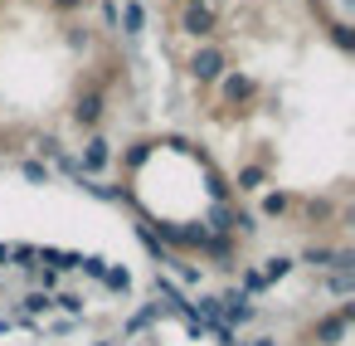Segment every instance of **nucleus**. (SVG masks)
Segmentation results:
<instances>
[{
  "instance_id": "f257e3e1",
  "label": "nucleus",
  "mask_w": 355,
  "mask_h": 346,
  "mask_svg": "<svg viewBox=\"0 0 355 346\" xmlns=\"http://www.w3.org/2000/svg\"><path fill=\"white\" fill-rule=\"evenodd\" d=\"M224 69H229V64H224V49H219V44H200V49L190 54V79H195V83H219Z\"/></svg>"
},
{
  "instance_id": "f03ea898",
  "label": "nucleus",
  "mask_w": 355,
  "mask_h": 346,
  "mask_svg": "<svg viewBox=\"0 0 355 346\" xmlns=\"http://www.w3.org/2000/svg\"><path fill=\"white\" fill-rule=\"evenodd\" d=\"M302 263H311V268H336V273H345V268H355V254H350V249H326V244H311V249L302 254Z\"/></svg>"
},
{
  "instance_id": "7ed1b4c3",
  "label": "nucleus",
  "mask_w": 355,
  "mask_h": 346,
  "mask_svg": "<svg viewBox=\"0 0 355 346\" xmlns=\"http://www.w3.org/2000/svg\"><path fill=\"white\" fill-rule=\"evenodd\" d=\"M107 161H112V147H107L103 137H88V147H83V161H78V171H83V176L93 181V176H98V171H103Z\"/></svg>"
},
{
  "instance_id": "20e7f679",
  "label": "nucleus",
  "mask_w": 355,
  "mask_h": 346,
  "mask_svg": "<svg viewBox=\"0 0 355 346\" xmlns=\"http://www.w3.org/2000/svg\"><path fill=\"white\" fill-rule=\"evenodd\" d=\"M180 30H185V35H195V40H205V35L214 30V15H209V10L200 6V0H195V6L185 10V20H180Z\"/></svg>"
},
{
  "instance_id": "39448f33",
  "label": "nucleus",
  "mask_w": 355,
  "mask_h": 346,
  "mask_svg": "<svg viewBox=\"0 0 355 346\" xmlns=\"http://www.w3.org/2000/svg\"><path fill=\"white\" fill-rule=\"evenodd\" d=\"M73 122L78 127H98L103 122V93H83L78 108H73Z\"/></svg>"
},
{
  "instance_id": "423d86ee",
  "label": "nucleus",
  "mask_w": 355,
  "mask_h": 346,
  "mask_svg": "<svg viewBox=\"0 0 355 346\" xmlns=\"http://www.w3.org/2000/svg\"><path fill=\"white\" fill-rule=\"evenodd\" d=\"M156 297H166V307H175V312L190 322V297H185V293H180V288H175L166 273H156Z\"/></svg>"
},
{
  "instance_id": "0eeeda50",
  "label": "nucleus",
  "mask_w": 355,
  "mask_h": 346,
  "mask_svg": "<svg viewBox=\"0 0 355 346\" xmlns=\"http://www.w3.org/2000/svg\"><path fill=\"white\" fill-rule=\"evenodd\" d=\"M316 341H321V346H340V341H345V322H340L336 312L321 317V322H316Z\"/></svg>"
},
{
  "instance_id": "6e6552de",
  "label": "nucleus",
  "mask_w": 355,
  "mask_h": 346,
  "mask_svg": "<svg viewBox=\"0 0 355 346\" xmlns=\"http://www.w3.org/2000/svg\"><path fill=\"white\" fill-rule=\"evenodd\" d=\"M117 20H122V30H127V35H141V30H146V10H141V0H127V6L117 10Z\"/></svg>"
},
{
  "instance_id": "1a4fd4ad",
  "label": "nucleus",
  "mask_w": 355,
  "mask_h": 346,
  "mask_svg": "<svg viewBox=\"0 0 355 346\" xmlns=\"http://www.w3.org/2000/svg\"><path fill=\"white\" fill-rule=\"evenodd\" d=\"M224 98H229V103L253 98V79H248V74H229V79H224Z\"/></svg>"
},
{
  "instance_id": "9d476101",
  "label": "nucleus",
  "mask_w": 355,
  "mask_h": 346,
  "mask_svg": "<svg viewBox=\"0 0 355 346\" xmlns=\"http://www.w3.org/2000/svg\"><path fill=\"white\" fill-rule=\"evenodd\" d=\"M205 229H214V234H234V210H229V205H214Z\"/></svg>"
},
{
  "instance_id": "9b49d317",
  "label": "nucleus",
  "mask_w": 355,
  "mask_h": 346,
  "mask_svg": "<svg viewBox=\"0 0 355 346\" xmlns=\"http://www.w3.org/2000/svg\"><path fill=\"white\" fill-rule=\"evenodd\" d=\"M20 176H25L30 186H49V181H54V171H49L44 161H25V166H20Z\"/></svg>"
},
{
  "instance_id": "f8f14e48",
  "label": "nucleus",
  "mask_w": 355,
  "mask_h": 346,
  "mask_svg": "<svg viewBox=\"0 0 355 346\" xmlns=\"http://www.w3.org/2000/svg\"><path fill=\"white\" fill-rule=\"evenodd\" d=\"M137 239H141V244H146V249H151V258H156V263H171V254H166V249H161V239H156V234H151V224H137Z\"/></svg>"
},
{
  "instance_id": "ddd939ff",
  "label": "nucleus",
  "mask_w": 355,
  "mask_h": 346,
  "mask_svg": "<svg viewBox=\"0 0 355 346\" xmlns=\"http://www.w3.org/2000/svg\"><path fill=\"white\" fill-rule=\"evenodd\" d=\"M287 273H292V258L272 254V258H268V268H263V283H277V278H287Z\"/></svg>"
},
{
  "instance_id": "4468645a",
  "label": "nucleus",
  "mask_w": 355,
  "mask_h": 346,
  "mask_svg": "<svg viewBox=\"0 0 355 346\" xmlns=\"http://www.w3.org/2000/svg\"><path fill=\"white\" fill-rule=\"evenodd\" d=\"M103 283H107L112 293H132V268H107Z\"/></svg>"
},
{
  "instance_id": "2eb2a0df",
  "label": "nucleus",
  "mask_w": 355,
  "mask_h": 346,
  "mask_svg": "<svg viewBox=\"0 0 355 346\" xmlns=\"http://www.w3.org/2000/svg\"><path fill=\"white\" fill-rule=\"evenodd\" d=\"M336 297H350L355 293V268H345V273H331V283H326Z\"/></svg>"
},
{
  "instance_id": "dca6fc26",
  "label": "nucleus",
  "mask_w": 355,
  "mask_h": 346,
  "mask_svg": "<svg viewBox=\"0 0 355 346\" xmlns=\"http://www.w3.org/2000/svg\"><path fill=\"white\" fill-rule=\"evenodd\" d=\"M287 205H292V195H287V190H272V195H263V215H287Z\"/></svg>"
},
{
  "instance_id": "f3484780",
  "label": "nucleus",
  "mask_w": 355,
  "mask_h": 346,
  "mask_svg": "<svg viewBox=\"0 0 355 346\" xmlns=\"http://www.w3.org/2000/svg\"><path fill=\"white\" fill-rule=\"evenodd\" d=\"M205 181H209V195H214V205H224V200H229V190H234V186H229V181H224V176H219V171H209V176H205Z\"/></svg>"
},
{
  "instance_id": "a211bd4d",
  "label": "nucleus",
  "mask_w": 355,
  "mask_h": 346,
  "mask_svg": "<svg viewBox=\"0 0 355 346\" xmlns=\"http://www.w3.org/2000/svg\"><path fill=\"white\" fill-rule=\"evenodd\" d=\"M54 307H64L69 317H83V293H59V297H54Z\"/></svg>"
},
{
  "instance_id": "6ab92c4d",
  "label": "nucleus",
  "mask_w": 355,
  "mask_h": 346,
  "mask_svg": "<svg viewBox=\"0 0 355 346\" xmlns=\"http://www.w3.org/2000/svg\"><path fill=\"white\" fill-rule=\"evenodd\" d=\"M263 186V166H243L239 171V190H258Z\"/></svg>"
},
{
  "instance_id": "aec40b11",
  "label": "nucleus",
  "mask_w": 355,
  "mask_h": 346,
  "mask_svg": "<svg viewBox=\"0 0 355 346\" xmlns=\"http://www.w3.org/2000/svg\"><path fill=\"white\" fill-rule=\"evenodd\" d=\"M78 268H83L88 278H103V273H107V258H98V254H83V263H78Z\"/></svg>"
},
{
  "instance_id": "412c9836",
  "label": "nucleus",
  "mask_w": 355,
  "mask_h": 346,
  "mask_svg": "<svg viewBox=\"0 0 355 346\" xmlns=\"http://www.w3.org/2000/svg\"><path fill=\"white\" fill-rule=\"evenodd\" d=\"M331 40H336V44L345 49V54L355 49V35H350V25H331Z\"/></svg>"
},
{
  "instance_id": "4be33fe9",
  "label": "nucleus",
  "mask_w": 355,
  "mask_h": 346,
  "mask_svg": "<svg viewBox=\"0 0 355 346\" xmlns=\"http://www.w3.org/2000/svg\"><path fill=\"white\" fill-rule=\"evenodd\" d=\"M49 307H54L49 293H30V297H25V312H49Z\"/></svg>"
},
{
  "instance_id": "5701e85b",
  "label": "nucleus",
  "mask_w": 355,
  "mask_h": 346,
  "mask_svg": "<svg viewBox=\"0 0 355 346\" xmlns=\"http://www.w3.org/2000/svg\"><path fill=\"white\" fill-rule=\"evenodd\" d=\"M10 258H15L20 268H35V249H30V244H20V249H10Z\"/></svg>"
},
{
  "instance_id": "b1692460",
  "label": "nucleus",
  "mask_w": 355,
  "mask_h": 346,
  "mask_svg": "<svg viewBox=\"0 0 355 346\" xmlns=\"http://www.w3.org/2000/svg\"><path fill=\"white\" fill-rule=\"evenodd\" d=\"M171 263H175V273H180V278H185V283H190V288H195V283H200V268H195V263H180V258H171Z\"/></svg>"
},
{
  "instance_id": "393cba45",
  "label": "nucleus",
  "mask_w": 355,
  "mask_h": 346,
  "mask_svg": "<svg viewBox=\"0 0 355 346\" xmlns=\"http://www.w3.org/2000/svg\"><path fill=\"white\" fill-rule=\"evenodd\" d=\"M243 288H248V293H268V283H263V273H258V268H248V273H243Z\"/></svg>"
},
{
  "instance_id": "a878e982",
  "label": "nucleus",
  "mask_w": 355,
  "mask_h": 346,
  "mask_svg": "<svg viewBox=\"0 0 355 346\" xmlns=\"http://www.w3.org/2000/svg\"><path fill=\"white\" fill-rule=\"evenodd\" d=\"M40 151H44L49 161H59V156H64V147H59V137H44V142H40Z\"/></svg>"
},
{
  "instance_id": "bb28decb",
  "label": "nucleus",
  "mask_w": 355,
  "mask_h": 346,
  "mask_svg": "<svg viewBox=\"0 0 355 346\" xmlns=\"http://www.w3.org/2000/svg\"><path fill=\"white\" fill-rule=\"evenodd\" d=\"M234 229H239V234H253V229H258V220H253V215H243V210H239V215H234Z\"/></svg>"
},
{
  "instance_id": "cd10ccee",
  "label": "nucleus",
  "mask_w": 355,
  "mask_h": 346,
  "mask_svg": "<svg viewBox=\"0 0 355 346\" xmlns=\"http://www.w3.org/2000/svg\"><path fill=\"white\" fill-rule=\"evenodd\" d=\"M151 317H156V307H141V312H137V317H132V331H141V327H146V322H151Z\"/></svg>"
},
{
  "instance_id": "c85d7f7f",
  "label": "nucleus",
  "mask_w": 355,
  "mask_h": 346,
  "mask_svg": "<svg viewBox=\"0 0 355 346\" xmlns=\"http://www.w3.org/2000/svg\"><path fill=\"white\" fill-rule=\"evenodd\" d=\"M49 6H54V10H83L88 0H49Z\"/></svg>"
},
{
  "instance_id": "c756f323",
  "label": "nucleus",
  "mask_w": 355,
  "mask_h": 346,
  "mask_svg": "<svg viewBox=\"0 0 355 346\" xmlns=\"http://www.w3.org/2000/svg\"><path fill=\"white\" fill-rule=\"evenodd\" d=\"M248 346H277V341H272V336H258V341H248Z\"/></svg>"
},
{
  "instance_id": "7c9ffc66",
  "label": "nucleus",
  "mask_w": 355,
  "mask_h": 346,
  "mask_svg": "<svg viewBox=\"0 0 355 346\" xmlns=\"http://www.w3.org/2000/svg\"><path fill=\"white\" fill-rule=\"evenodd\" d=\"M98 346H112V341H98Z\"/></svg>"
}]
</instances>
